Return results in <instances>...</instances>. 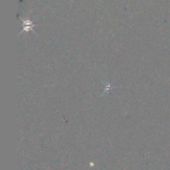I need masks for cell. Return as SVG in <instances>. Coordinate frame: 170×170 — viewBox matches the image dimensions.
Segmentation results:
<instances>
[{"label": "cell", "mask_w": 170, "mask_h": 170, "mask_svg": "<svg viewBox=\"0 0 170 170\" xmlns=\"http://www.w3.org/2000/svg\"><path fill=\"white\" fill-rule=\"evenodd\" d=\"M23 21V29L22 31V32L20 33V34H21L22 33H23V31H26L27 33H28L29 31H33V32L35 33V31L33 30V27L35 26L33 25V21L28 20V19H26V20H23V19H21Z\"/></svg>", "instance_id": "obj_1"}]
</instances>
